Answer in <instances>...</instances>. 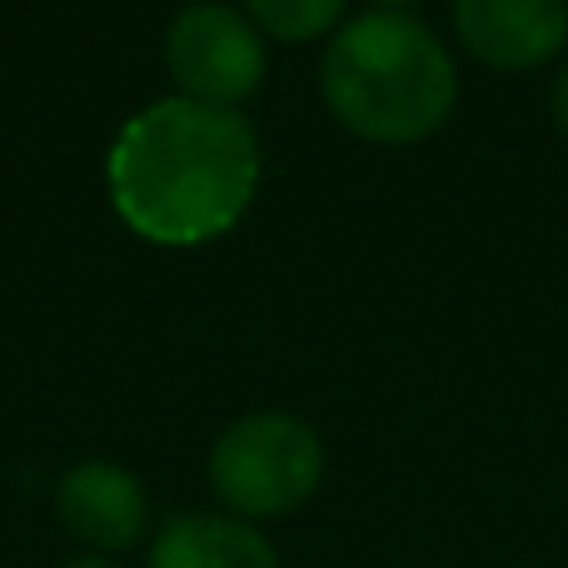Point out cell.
I'll return each instance as SVG.
<instances>
[{
  "label": "cell",
  "mask_w": 568,
  "mask_h": 568,
  "mask_svg": "<svg viewBox=\"0 0 568 568\" xmlns=\"http://www.w3.org/2000/svg\"><path fill=\"white\" fill-rule=\"evenodd\" d=\"M344 6L349 0H240V10L260 26V36L280 40V45L329 40L344 26Z\"/></svg>",
  "instance_id": "obj_8"
},
{
  "label": "cell",
  "mask_w": 568,
  "mask_h": 568,
  "mask_svg": "<svg viewBox=\"0 0 568 568\" xmlns=\"http://www.w3.org/2000/svg\"><path fill=\"white\" fill-rule=\"evenodd\" d=\"M329 474L324 434L294 409H250L215 434L205 454V484L215 509L245 524H275L300 514Z\"/></svg>",
  "instance_id": "obj_3"
},
{
  "label": "cell",
  "mask_w": 568,
  "mask_h": 568,
  "mask_svg": "<svg viewBox=\"0 0 568 568\" xmlns=\"http://www.w3.org/2000/svg\"><path fill=\"white\" fill-rule=\"evenodd\" d=\"M55 519L80 554H120L150 544L155 524H150V489L140 484L135 469L115 459H75L55 479Z\"/></svg>",
  "instance_id": "obj_5"
},
{
  "label": "cell",
  "mask_w": 568,
  "mask_h": 568,
  "mask_svg": "<svg viewBox=\"0 0 568 568\" xmlns=\"http://www.w3.org/2000/svg\"><path fill=\"white\" fill-rule=\"evenodd\" d=\"M265 180L245 110L160 95L115 130L105 195L115 220L155 250H205L250 215Z\"/></svg>",
  "instance_id": "obj_1"
},
{
  "label": "cell",
  "mask_w": 568,
  "mask_h": 568,
  "mask_svg": "<svg viewBox=\"0 0 568 568\" xmlns=\"http://www.w3.org/2000/svg\"><path fill=\"white\" fill-rule=\"evenodd\" d=\"M549 120L568 140V60H559V70H554V80H549Z\"/></svg>",
  "instance_id": "obj_9"
},
{
  "label": "cell",
  "mask_w": 568,
  "mask_h": 568,
  "mask_svg": "<svg viewBox=\"0 0 568 568\" xmlns=\"http://www.w3.org/2000/svg\"><path fill=\"white\" fill-rule=\"evenodd\" d=\"M320 95L354 140L409 150L449 125L459 105V65L439 30L419 16L364 10L324 40Z\"/></svg>",
  "instance_id": "obj_2"
},
{
  "label": "cell",
  "mask_w": 568,
  "mask_h": 568,
  "mask_svg": "<svg viewBox=\"0 0 568 568\" xmlns=\"http://www.w3.org/2000/svg\"><path fill=\"white\" fill-rule=\"evenodd\" d=\"M414 6H424V0H374V10H409V16Z\"/></svg>",
  "instance_id": "obj_11"
},
{
  "label": "cell",
  "mask_w": 568,
  "mask_h": 568,
  "mask_svg": "<svg viewBox=\"0 0 568 568\" xmlns=\"http://www.w3.org/2000/svg\"><path fill=\"white\" fill-rule=\"evenodd\" d=\"M145 568H284V559L260 524H245L225 509H180L155 524Z\"/></svg>",
  "instance_id": "obj_7"
},
{
  "label": "cell",
  "mask_w": 568,
  "mask_h": 568,
  "mask_svg": "<svg viewBox=\"0 0 568 568\" xmlns=\"http://www.w3.org/2000/svg\"><path fill=\"white\" fill-rule=\"evenodd\" d=\"M454 36L484 70H544L568 50V0H454Z\"/></svg>",
  "instance_id": "obj_6"
},
{
  "label": "cell",
  "mask_w": 568,
  "mask_h": 568,
  "mask_svg": "<svg viewBox=\"0 0 568 568\" xmlns=\"http://www.w3.org/2000/svg\"><path fill=\"white\" fill-rule=\"evenodd\" d=\"M60 568H125L120 559H105V554H70Z\"/></svg>",
  "instance_id": "obj_10"
},
{
  "label": "cell",
  "mask_w": 568,
  "mask_h": 568,
  "mask_svg": "<svg viewBox=\"0 0 568 568\" xmlns=\"http://www.w3.org/2000/svg\"><path fill=\"white\" fill-rule=\"evenodd\" d=\"M165 70L175 95L240 110L270 75V40L230 0H190L165 26Z\"/></svg>",
  "instance_id": "obj_4"
}]
</instances>
